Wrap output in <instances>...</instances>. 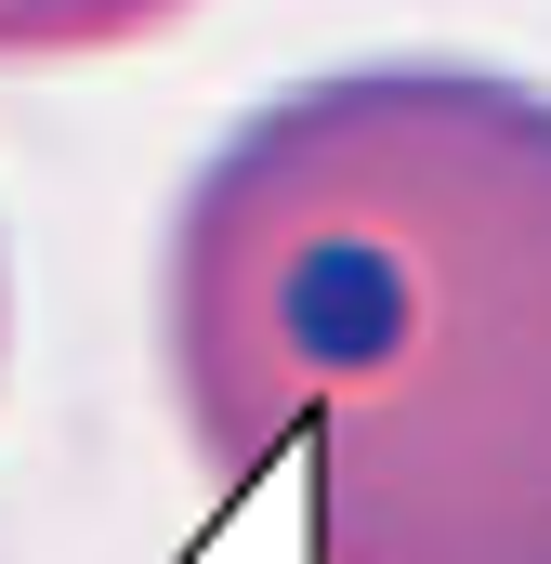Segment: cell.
Returning <instances> with one entry per match:
<instances>
[{
	"mask_svg": "<svg viewBox=\"0 0 551 564\" xmlns=\"http://www.w3.org/2000/svg\"><path fill=\"white\" fill-rule=\"evenodd\" d=\"M158 368L302 564H551V93L473 53L263 93L171 197Z\"/></svg>",
	"mask_w": 551,
	"mask_h": 564,
	"instance_id": "obj_1",
	"label": "cell"
},
{
	"mask_svg": "<svg viewBox=\"0 0 551 564\" xmlns=\"http://www.w3.org/2000/svg\"><path fill=\"white\" fill-rule=\"evenodd\" d=\"M197 0H0V53H106V40H158Z\"/></svg>",
	"mask_w": 551,
	"mask_h": 564,
	"instance_id": "obj_2",
	"label": "cell"
}]
</instances>
